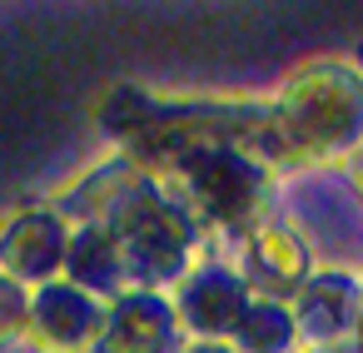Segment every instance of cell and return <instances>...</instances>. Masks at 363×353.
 Instances as JSON below:
<instances>
[{"label":"cell","mask_w":363,"mask_h":353,"mask_svg":"<svg viewBox=\"0 0 363 353\" xmlns=\"http://www.w3.org/2000/svg\"><path fill=\"white\" fill-rule=\"evenodd\" d=\"M264 130L294 159H348L363 145V65L338 55L294 65L269 100Z\"/></svg>","instance_id":"6da1fadb"},{"label":"cell","mask_w":363,"mask_h":353,"mask_svg":"<svg viewBox=\"0 0 363 353\" xmlns=\"http://www.w3.org/2000/svg\"><path fill=\"white\" fill-rule=\"evenodd\" d=\"M155 179L189 209L194 224L234 229L239 239L259 219H269V204H274V169L244 140H209V145L174 150L160 159Z\"/></svg>","instance_id":"7a4b0ae2"},{"label":"cell","mask_w":363,"mask_h":353,"mask_svg":"<svg viewBox=\"0 0 363 353\" xmlns=\"http://www.w3.org/2000/svg\"><path fill=\"white\" fill-rule=\"evenodd\" d=\"M115 234L130 288H155L164 293L189 264H194V244H199V224L189 219V209L155 179V174H135L115 204L95 219Z\"/></svg>","instance_id":"3957f363"},{"label":"cell","mask_w":363,"mask_h":353,"mask_svg":"<svg viewBox=\"0 0 363 353\" xmlns=\"http://www.w3.org/2000/svg\"><path fill=\"white\" fill-rule=\"evenodd\" d=\"M169 308H174V323L184 338H199V343H224L244 313V303L254 298L239 279L234 264H219V259H194L169 288H164Z\"/></svg>","instance_id":"277c9868"},{"label":"cell","mask_w":363,"mask_h":353,"mask_svg":"<svg viewBox=\"0 0 363 353\" xmlns=\"http://www.w3.org/2000/svg\"><path fill=\"white\" fill-rule=\"evenodd\" d=\"M239 279L254 298H274V303H289L303 279L313 274V249H308V234L294 224V219H259L244 239H239Z\"/></svg>","instance_id":"5b68a950"},{"label":"cell","mask_w":363,"mask_h":353,"mask_svg":"<svg viewBox=\"0 0 363 353\" xmlns=\"http://www.w3.org/2000/svg\"><path fill=\"white\" fill-rule=\"evenodd\" d=\"M105 298L75 288L70 279H50L30 288V328L26 343L35 353H90L105 328Z\"/></svg>","instance_id":"8992f818"},{"label":"cell","mask_w":363,"mask_h":353,"mask_svg":"<svg viewBox=\"0 0 363 353\" xmlns=\"http://www.w3.org/2000/svg\"><path fill=\"white\" fill-rule=\"evenodd\" d=\"M65 244H70V214L65 209H55V204L21 209L0 229V274L26 284V288H40V284L60 279Z\"/></svg>","instance_id":"52a82bcc"},{"label":"cell","mask_w":363,"mask_h":353,"mask_svg":"<svg viewBox=\"0 0 363 353\" xmlns=\"http://www.w3.org/2000/svg\"><path fill=\"white\" fill-rule=\"evenodd\" d=\"M363 308V284L348 269H313L303 288L289 298L298 348H333L353 333V318Z\"/></svg>","instance_id":"ba28073f"},{"label":"cell","mask_w":363,"mask_h":353,"mask_svg":"<svg viewBox=\"0 0 363 353\" xmlns=\"http://www.w3.org/2000/svg\"><path fill=\"white\" fill-rule=\"evenodd\" d=\"M100 353H179L184 333L174 323V308L164 293L155 288H130L120 298H110L105 308V328L95 338Z\"/></svg>","instance_id":"9c48e42d"},{"label":"cell","mask_w":363,"mask_h":353,"mask_svg":"<svg viewBox=\"0 0 363 353\" xmlns=\"http://www.w3.org/2000/svg\"><path fill=\"white\" fill-rule=\"evenodd\" d=\"M60 279H70L75 288L95 293V298H120L130 293V274H125V259H120V244L105 224L95 219H70V244H65V269Z\"/></svg>","instance_id":"30bf717a"},{"label":"cell","mask_w":363,"mask_h":353,"mask_svg":"<svg viewBox=\"0 0 363 353\" xmlns=\"http://www.w3.org/2000/svg\"><path fill=\"white\" fill-rule=\"evenodd\" d=\"M229 348L239 353H298V328H294V313L289 303H274V298H249L234 333L224 338Z\"/></svg>","instance_id":"8fae6325"},{"label":"cell","mask_w":363,"mask_h":353,"mask_svg":"<svg viewBox=\"0 0 363 353\" xmlns=\"http://www.w3.org/2000/svg\"><path fill=\"white\" fill-rule=\"evenodd\" d=\"M155 110H160V100H155L150 90L120 85V90L105 100V110H100V125H105L110 135H120V140H140V135L150 130Z\"/></svg>","instance_id":"7c38bea8"},{"label":"cell","mask_w":363,"mask_h":353,"mask_svg":"<svg viewBox=\"0 0 363 353\" xmlns=\"http://www.w3.org/2000/svg\"><path fill=\"white\" fill-rule=\"evenodd\" d=\"M30 328V288L0 274V348H21Z\"/></svg>","instance_id":"4fadbf2b"},{"label":"cell","mask_w":363,"mask_h":353,"mask_svg":"<svg viewBox=\"0 0 363 353\" xmlns=\"http://www.w3.org/2000/svg\"><path fill=\"white\" fill-rule=\"evenodd\" d=\"M348 189H353V194L363 199V145H358V150L348 155Z\"/></svg>","instance_id":"5bb4252c"},{"label":"cell","mask_w":363,"mask_h":353,"mask_svg":"<svg viewBox=\"0 0 363 353\" xmlns=\"http://www.w3.org/2000/svg\"><path fill=\"white\" fill-rule=\"evenodd\" d=\"M179 353H239V348H229V343H199V338H189Z\"/></svg>","instance_id":"9a60e30c"},{"label":"cell","mask_w":363,"mask_h":353,"mask_svg":"<svg viewBox=\"0 0 363 353\" xmlns=\"http://www.w3.org/2000/svg\"><path fill=\"white\" fill-rule=\"evenodd\" d=\"M90 353H100V348H90Z\"/></svg>","instance_id":"2e32d148"}]
</instances>
